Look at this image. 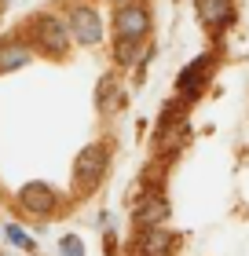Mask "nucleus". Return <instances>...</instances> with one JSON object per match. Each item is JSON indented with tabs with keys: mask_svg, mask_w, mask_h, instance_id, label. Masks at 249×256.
<instances>
[{
	"mask_svg": "<svg viewBox=\"0 0 249 256\" xmlns=\"http://www.w3.org/2000/svg\"><path fill=\"white\" fill-rule=\"evenodd\" d=\"M106 165H110V150H106L103 143H88L77 154V161H74V187L77 190H92L103 180Z\"/></svg>",
	"mask_w": 249,
	"mask_h": 256,
	"instance_id": "1",
	"label": "nucleus"
},
{
	"mask_svg": "<svg viewBox=\"0 0 249 256\" xmlns=\"http://www.w3.org/2000/svg\"><path fill=\"white\" fill-rule=\"evenodd\" d=\"M66 33H70V40H77V44H99L103 40V18H99V11L92 8V4H74L66 11Z\"/></svg>",
	"mask_w": 249,
	"mask_h": 256,
	"instance_id": "2",
	"label": "nucleus"
},
{
	"mask_svg": "<svg viewBox=\"0 0 249 256\" xmlns=\"http://www.w3.org/2000/svg\"><path fill=\"white\" fill-rule=\"evenodd\" d=\"M30 40H37V48L52 59H63L66 48H70V33L63 26V18H52V15H41L33 18V30H30Z\"/></svg>",
	"mask_w": 249,
	"mask_h": 256,
	"instance_id": "3",
	"label": "nucleus"
},
{
	"mask_svg": "<svg viewBox=\"0 0 249 256\" xmlns=\"http://www.w3.org/2000/svg\"><path fill=\"white\" fill-rule=\"evenodd\" d=\"M114 33L117 40H143L150 33V8L147 4H117L114 11Z\"/></svg>",
	"mask_w": 249,
	"mask_h": 256,
	"instance_id": "4",
	"label": "nucleus"
},
{
	"mask_svg": "<svg viewBox=\"0 0 249 256\" xmlns=\"http://www.w3.org/2000/svg\"><path fill=\"white\" fill-rule=\"evenodd\" d=\"M19 205L26 208V212H33V216H48L52 208H55V190L48 187V183H26V187L19 190Z\"/></svg>",
	"mask_w": 249,
	"mask_h": 256,
	"instance_id": "5",
	"label": "nucleus"
},
{
	"mask_svg": "<svg viewBox=\"0 0 249 256\" xmlns=\"http://www.w3.org/2000/svg\"><path fill=\"white\" fill-rule=\"evenodd\" d=\"M169 212H172V208H169V202H165L161 194H147L143 202L136 205V216L132 220H136L139 230H150V227H165Z\"/></svg>",
	"mask_w": 249,
	"mask_h": 256,
	"instance_id": "6",
	"label": "nucleus"
},
{
	"mask_svg": "<svg viewBox=\"0 0 249 256\" xmlns=\"http://www.w3.org/2000/svg\"><path fill=\"white\" fill-rule=\"evenodd\" d=\"M198 18L205 30H223L227 22L234 18V4L231 0H198Z\"/></svg>",
	"mask_w": 249,
	"mask_h": 256,
	"instance_id": "7",
	"label": "nucleus"
},
{
	"mask_svg": "<svg viewBox=\"0 0 249 256\" xmlns=\"http://www.w3.org/2000/svg\"><path fill=\"white\" fill-rule=\"evenodd\" d=\"M209 66H212V55H198L191 66H183V74L176 77V92H180V96H194V92L205 84Z\"/></svg>",
	"mask_w": 249,
	"mask_h": 256,
	"instance_id": "8",
	"label": "nucleus"
},
{
	"mask_svg": "<svg viewBox=\"0 0 249 256\" xmlns=\"http://www.w3.org/2000/svg\"><path fill=\"white\" fill-rule=\"evenodd\" d=\"M30 59H33V52H30L26 40H4L0 44V74H11V70L26 66Z\"/></svg>",
	"mask_w": 249,
	"mask_h": 256,
	"instance_id": "9",
	"label": "nucleus"
},
{
	"mask_svg": "<svg viewBox=\"0 0 249 256\" xmlns=\"http://www.w3.org/2000/svg\"><path fill=\"white\" fill-rule=\"evenodd\" d=\"M147 48H143V40H117L114 44V62L117 66H143L147 62Z\"/></svg>",
	"mask_w": 249,
	"mask_h": 256,
	"instance_id": "10",
	"label": "nucleus"
},
{
	"mask_svg": "<svg viewBox=\"0 0 249 256\" xmlns=\"http://www.w3.org/2000/svg\"><path fill=\"white\" fill-rule=\"evenodd\" d=\"M139 249H143L147 256H165V252L172 249V234L165 227H150V230L139 234Z\"/></svg>",
	"mask_w": 249,
	"mask_h": 256,
	"instance_id": "11",
	"label": "nucleus"
},
{
	"mask_svg": "<svg viewBox=\"0 0 249 256\" xmlns=\"http://www.w3.org/2000/svg\"><path fill=\"white\" fill-rule=\"evenodd\" d=\"M121 102V88H117V77H103L96 88V106L99 110H114Z\"/></svg>",
	"mask_w": 249,
	"mask_h": 256,
	"instance_id": "12",
	"label": "nucleus"
},
{
	"mask_svg": "<svg viewBox=\"0 0 249 256\" xmlns=\"http://www.w3.org/2000/svg\"><path fill=\"white\" fill-rule=\"evenodd\" d=\"M4 234H8L11 242H15L19 249H37V242H33V238H30L22 227H15V224H8V227H4Z\"/></svg>",
	"mask_w": 249,
	"mask_h": 256,
	"instance_id": "13",
	"label": "nucleus"
},
{
	"mask_svg": "<svg viewBox=\"0 0 249 256\" xmlns=\"http://www.w3.org/2000/svg\"><path fill=\"white\" fill-rule=\"evenodd\" d=\"M59 252L63 256H85V242H81L77 234H66L63 242H59Z\"/></svg>",
	"mask_w": 249,
	"mask_h": 256,
	"instance_id": "14",
	"label": "nucleus"
},
{
	"mask_svg": "<svg viewBox=\"0 0 249 256\" xmlns=\"http://www.w3.org/2000/svg\"><path fill=\"white\" fill-rule=\"evenodd\" d=\"M114 4H128V0H114Z\"/></svg>",
	"mask_w": 249,
	"mask_h": 256,
	"instance_id": "15",
	"label": "nucleus"
}]
</instances>
